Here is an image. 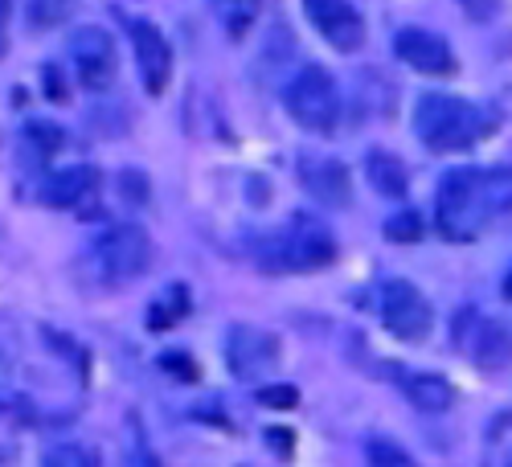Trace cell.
Here are the masks:
<instances>
[{
  "mask_svg": "<svg viewBox=\"0 0 512 467\" xmlns=\"http://www.w3.org/2000/svg\"><path fill=\"white\" fill-rule=\"evenodd\" d=\"M500 5H504V0H459L463 17H467V21H476V25H488V21H496Z\"/></svg>",
  "mask_w": 512,
  "mask_h": 467,
  "instance_id": "d4e9b609",
  "label": "cell"
},
{
  "mask_svg": "<svg viewBox=\"0 0 512 467\" xmlns=\"http://www.w3.org/2000/svg\"><path fill=\"white\" fill-rule=\"evenodd\" d=\"M422 214H414V209H402V214H394L390 222H386V238L390 242H402V246H410V242H422Z\"/></svg>",
  "mask_w": 512,
  "mask_h": 467,
  "instance_id": "cb8c5ba5",
  "label": "cell"
},
{
  "mask_svg": "<svg viewBox=\"0 0 512 467\" xmlns=\"http://www.w3.org/2000/svg\"><path fill=\"white\" fill-rule=\"evenodd\" d=\"M394 54H398L410 70H418V74H426V78H447V74L455 70L451 46H447L439 33H431V29H402V33L394 37Z\"/></svg>",
  "mask_w": 512,
  "mask_h": 467,
  "instance_id": "8fae6325",
  "label": "cell"
},
{
  "mask_svg": "<svg viewBox=\"0 0 512 467\" xmlns=\"http://www.w3.org/2000/svg\"><path fill=\"white\" fill-rule=\"evenodd\" d=\"M267 439H271V443H283V451L295 443V435H287V431H279V427H271V431H267Z\"/></svg>",
  "mask_w": 512,
  "mask_h": 467,
  "instance_id": "f1b7e54d",
  "label": "cell"
},
{
  "mask_svg": "<svg viewBox=\"0 0 512 467\" xmlns=\"http://www.w3.org/2000/svg\"><path fill=\"white\" fill-rule=\"evenodd\" d=\"M504 467H512V451H508V463H504Z\"/></svg>",
  "mask_w": 512,
  "mask_h": 467,
  "instance_id": "d6a6232c",
  "label": "cell"
},
{
  "mask_svg": "<svg viewBox=\"0 0 512 467\" xmlns=\"http://www.w3.org/2000/svg\"><path fill=\"white\" fill-rule=\"evenodd\" d=\"M70 13H74V0H29L25 5V17L33 29H54L70 21Z\"/></svg>",
  "mask_w": 512,
  "mask_h": 467,
  "instance_id": "44dd1931",
  "label": "cell"
},
{
  "mask_svg": "<svg viewBox=\"0 0 512 467\" xmlns=\"http://www.w3.org/2000/svg\"><path fill=\"white\" fill-rule=\"evenodd\" d=\"M226 365L238 381H267L279 365V336L259 324H234L226 332Z\"/></svg>",
  "mask_w": 512,
  "mask_h": 467,
  "instance_id": "8992f818",
  "label": "cell"
},
{
  "mask_svg": "<svg viewBox=\"0 0 512 467\" xmlns=\"http://www.w3.org/2000/svg\"><path fill=\"white\" fill-rule=\"evenodd\" d=\"M41 463L46 467H99V455L82 443H54V447H46V459Z\"/></svg>",
  "mask_w": 512,
  "mask_h": 467,
  "instance_id": "7402d4cb",
  "label": "cell"
},
{
  "mask_svg": "<svg viewBox=\"0 0 512 467\" xmlns=\"http://www.w3.org/2000/svg\"><path fill=\"white\" fill-rule=\"evenodd\" d=\"M435 222L439 234L451 242H472L488 230L492 214L484 201V168H459V173H447L435 197Z\"/></svg>",
  "mask_w": 512,
  "mask_h": 467,
  "instance_id": "3957f363",
  "label": "cell"
},
{
  "mask_svg": "<svg viewBox=\"0 0 512 467\" xmlns=\"http://www.w3.org/2000/svg\"><path fill=\"white\" fill-rule=\"evenodd\" d=\"M259 9H263V0H218L222 25H226V33H230L234 41L254 29V21H259Z\"/></svg>",
  "mask_w": 512,
  "mask_h": 467,
  "instance_id": "ac0fdd59",
  "label": "cell"
},
{
  "mask_svg": "<svg viewBox=\"0 0 512 467\" xmlns=\"http://www.w3.org/2000/svg\"><path fill=\"white\" fill-rule=\"evenodd\" d=\"M25 144L41 156V160H46V156H54V152H62V144H66V136H62V127H54L50 119H29L25 123Z\"/></svg>",
  "mask_w": 512,
  "mask_h": 467,
  "instance_id": "ffe728a7",
  "label": "cell"
},
{
  "mask_svg": "<svg viewBox=\"0 0 512 467\" xmlns=\"http://www.w3.org/2000/svg\"><path fill=\"white\" fill-rule=\"evenodd\" d=\"M144 467H160V463H156V459H144Z\"/></svg>",
  "mask_w": 512,
  "mask_h": 467,
  "instance_id": "1f68e13d",
  "label": "cell"
},
{
  "mask_svg": "<svg viewBox=\"0 0 512 467\" xmlns=\"http://www.w3.org/2000/svg\"><path fill=\"white\" fill-rule=\"evenodd\" d=\"M259 402H267V406H295V390H259Z\"/></svg>",
  "mask_w": 512,
  "mask_h": 467,
  "instance_id": "4316f807",
  "label": "cell"
},
{
  "mask_svg": "<svg viewBox=\"0 0 512 467\" xmlns=\"http://www.w3.org/2000/svg\"><path fill=\"white\" fill-rule=\"evenodd\" d=\"M504 300H512V271H508V279H504Z\"/></svg>",
  "mask_w": 512,
  "mask_h": 467,
  "instance_id": "f546056e",
  "label": "cell"
},
{
  "mask_svg": "<svg viewBox=\"0 0 512 467\" xmlns=\"http://www.w3.org/2000/svg\"><path fill=\"white\" fill-rule=\"evenodd\" d=\"M484 201H488L492 222L504 218V214H512V164L484 168Z\"/></svg>",
  "mask_w": 512,
  "mask_h": 467,
  "instance_id": "e0dca14e",
  "label": "cell"
},
{
  "mask_svg": "<svg viewBox=\"0 0 512 467\" xmlns=\"http://www.w3.org/2000/svg\"><path fill=\"white\" fill-rule=\"evenodd\" d=\"M336 259V242L328 234V226L312 214H295L283 230L259 238L254 250V263L263 271H320Z\"/></svg>",
  "mask_w": 512,
  "mask_h": 467,
  "instance_id": "6da1fadb",
  "label": "cell"
},
{
  "mask_svg": "<svg viewBox=\"0 0 512 467\" xmlns=\"http://www.w3.org/2000/svg\"><path fill=\"white\" fill-rule=\"evenodd\" d=\"M185 312H189V291H185V283H173V287H168V291L160 295V300L152 304L148 328H173Z\"/></svg>",
  "mask_w": 512,
  "mask_h": 467,
  "instance_id": "d6986e66",
  "label": "cell"
},
{
  "mask_svg": "<svg viewBox=\"0 0 512 467\" xmlns=\"http://www.w3.org/2000/svg\"><path fill=\"white\" fill-rule=\"evenodd\" d=\"M406 394H410V402H414L422 414H443V410H451V402H455L451 381L439 377V373H414V377L406 381Z\"/></svg>",
  "mask_w": 512,
  "mask_h": 467,
  "instance_id": "2e32d148",
  "label": "cell"
},
{
  "mask_svg": "<svg viewBox=\"0 0 512 467\" xmlns=\"http://www.w3.org/2000/svg\"><path fill=\"white\" fill-rule=\"evenodd\" d=\"M99 197V168L91 164H70L46 185V201L54 209H87Z\"/></svg>",
  "mask_w": 512,
  "mask_h": 467,
  "instance_id": "4fadbf2b",
  "label": "cell"
},
{
  "mask_svg": "<svg viewBox=\"0 0 512 467\" xmlns=\"http://www.w3.org/2000/svg\"><path fill=\"white\" fill-rule=\"evenodd\" d=\"M132 50H136L144 91L148 95H164L168 78H173V50H168L164 33L152 21H132Z\"/></svg>",
  "mask_w": 512,
  "mask_h": 467,
  "instance_id": "30bf717a",
  "label": "cell"
},
{
  "mask_svg": "<svg viewBox=\"0 0 512 467\" xmlns=\"http://www.w3.org/2000/svg\"><path fill=\"white\" fill-rule=\"evenodd\" d=\"M381 320L398 336V341H422L431 332V304L422 300V291L406 279H394L381 291Z\"/></svg>",
  "mask_w": 512,
  "mask_h": 467,
  "instance_id": "ba28073f",
  "label": "cell"
},
{
  "mask_svg": "<svg viewBox=\"0 0 512 467\" xmlns=\"http://www.w3.org/2000/svg\"><path fill=\"white\" fill-rule=\"evenodd\" d=\"M46 95L50 99H66V82L58 78V66H46Z\"/></svg>",
  "mask_w": 512,
  "mask_h": 467,
  "instance_id": "83f0119b",
  "label": "cell"
},
{
  "mask_svg": "<svg viewBox=\"0 0 512 467\" xmlns=\"http://www.w3.org/2000/svg\"><path fill=\"white\" fill-rule=\"evenodd\" d=\"M91 263H95L99 279L111 283V287L132 283V279H140L152 267V238L136 222H115V226H107L95 238Z\"/></svg>",
  "mask_w": 512,
  "mask_h": 467,
  "instance_id": "277c9868",
  "label": "cell"
},
{
  "mask_svg": "<svg viewBox=\"0 0 512 467\" xmlns=\"http://www.w3.org/2000/svg\"><path fill=\"white\" fill-rule=\"evenodd\" d=\"M484 115L455 95H422L414 107V132L431 152H463L484 136Z\"/></svg>",
  "mask_w": 512,
  "mask_h": 467,
  "instance_id": "7a4b0ae2",
  "label": "cell"
},
{
  "mask_svg": "<svg viewBox=\"0 0 512 467\" xmlns=\"http://www.w3.org/2000/svg\"><path fill=\"white\" fill-rule=\"evenodd\" d=\"M0 58H5V33H0Z\"/></svg>",
  "mask_w": 512,
  "mask_h": 467,
  "instance_id": "4dcf8cb0",
  "label": "cell"
},
{
  "mask_svg": "<svg viewBox=\"0 0 512 467\" xmlns=\"http://www.w3.org/2000/svg\"><path fill=\"white\" fill-rule=\"evenodd\" d=\"M70 58H74V70H78V82L87 91L103 95L111 91V82L119 74V54H115V41L107 29L99 25H82L74 29L70 37Z\"/></svg>",
  "mask_w": 512,
  "mask_h": 467,
  "instance_id": "52a82bcc",
  "label": "cell"
},
{
  "mask_svg": "<svg viewBox=\"0 0 512 467\" xmlns=\"http://www.w3.org/2000/svg\"><path fill=\"white\" fill-rule=\"evenodd\" d=\"M283 107L287 115L304 127V132H332L336 127V115H340V91H336V78L324 70V66H304L287 82L283 91Z\"/></svg>",
  "mask_w": 512,
  "mask_h": 467,
  "instance_id": "5b68a950",
  "label": "cell"
},
{
  "mask_svg": "<svg viewBox=\"0 0 512 467\" xmlns=\"http://www.w3.org/2000/svg\"><path fill=\"white\" fill-rule=\"evenodd\" d=\"M304 13L316 25V33L340 54H353L365 41V21L349 0H304Z\"/></svg>",
  "mask_w": 512,
  "mask_h": 467,
  "instance_id": "9c48e42d",
  "label": "cell"
},
{
  "mask_svg": "<svg viewBox=\"0 0 512 467\" xmlns=\"http://www.w3.org/2000/svg\"><path fill=\"white\" fill-rule=\"evenodd\" d=\"M365 181L381 193V197H406V189H410V173H406V164L398 160V156H390V152H381V148H373L369 156H365Z\"/></svg>",
  "mask_w": 512,
  "mask_h": 467,
  "instance_id": "9a60e30c",
  "label": "cell"
},
{
  "mask_svg": "<svg viewBox=\"0 0 512 467\" xmlns=\"http://www.w3.org/2000/svg\"><path fill=\"white\" fill-rule=\"evenodd\" d=\"M365 463H369V467H418V463L410 459V451L398 447V443H390V439H373V443L365 447Z\"/></svg>",
  "mask_w": 512,
  "mask_h": 467,
  "instance_id": "603a6c76",
  "label": "cell"
},
{
  "mask_svg": "<svg viewBox=\"0 0 512 467\" xmlns=\"http://www.w3.org/2000/svg\"><path fill=\"white\" fill-rule=\"evenodd\" d=\"M119 185H123V197L148 201V181H144V173H119Z\"/></svg>",
  "mask_w": 512,
  "mask_h": 467,
  "instance_id": "484cf974",
  "label": "cell"
},
{
  "mask_svg": "<svg viewBox=\"0 0 512 467\" xmlns=\"http://www.w3.org/2000/svg\"><path fill=\"white\" fill-rule=\"evenodd\" d=\"M467 349H472L480 369H504L512 361V336L496 320H476V336H472V345Z\"/></svg>",
  "mask_w": 512,
  "mask_h": 467,
  "instance_id": "5bb4252c",
  "label": "cell"
},
{
  "mask_svg": "<svg viewBox=\"0 0 512 467\" xmlns=\"http://www.w3.org/2000/svg\"><path fill=\"white\" fill-rule=\"evenodd\" d=\"M300 185L324 205V209H340L353 201V177L349 168L332 160V156H304L300 160Z\"/></svg>",
  "mask_w": 512,
  "mask_h": 467,
  "instance_id": "7c38bea8",
  "label": "cell"
}]
</instances>
